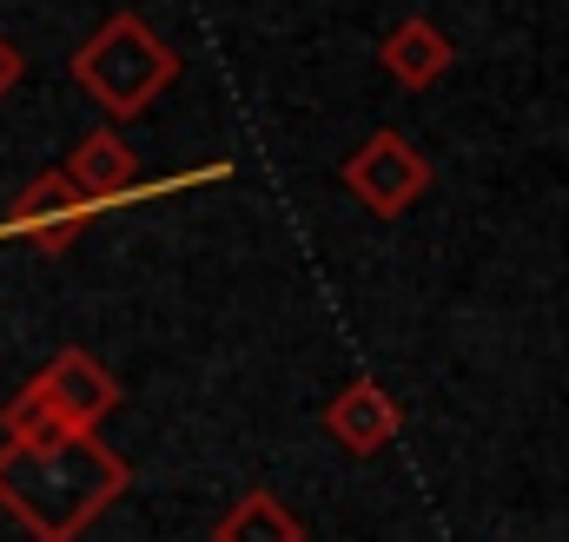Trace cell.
<instances>
[{"label":"cell","instance_id":"obj_3","mask_svg":"<svg viewBox=\"0 0 569 542\" xmlns=\"http://www.w3.org/2000/svg\"><path fill=\"white\" fill-rule=\"evenodd\" d=\"M345 185L371 219H398L425 199L430 185V159L405 133H371L351 159H345Z\"/></svg>","mask_w":569,"mask_h":542},{"label":"cell","instance_id":"obj_8","mask_svg":"<svg viewBox=\"0 0 569 542\" xmlns=\"http://www.w3.org/2000/svg\"><path fill=\"white\" fill-rule=\"evenodd\" d=\"M67 172L93 192V199H107V205H120V199H133V179H140V159H133V145L120 133H87L73 145V159H67Z\"/></svg>","mask_w":569,"mask_h":542},{"label":"cell","instance_id":"obj_5","mask_svg":"<svg viewBox=\"0 0 569 542\" xmlns=\"http://www.w3.org/2000/svg\"><path fill=\"white\" fill-rule=\"evenodd\" d=\"M33 378L47 384V398L60 404V416H67L73 430H100V423L120 410V384H113V371H107L93 351H80V344L53 351Z\"/></svg>","mask_w":569,"mask_h":542},{"label":"cell","instance_id":"obj_1","mask_svg":"<svg viewBox=\"0 0 569 542\" xmlns=\"http://www.w3.org/2000/svg\"><path fill=\"white\" fill-rule=\"evenodd\" d=\"M133 470L120 450L100 443V430L20 450L0 443V510L27 530L33 542H80L120 496Z\"/></svg>","mask_w":569,"mask_h":542},{"label":"cell","instance_id":"obj_9","mask_svg":"<svg viewBox=\"0 0 569 542\" xmlns=\"http://www.w3.org/2000/svg\"><path fill=\"white\" fill-rule=\"evenodd\" d=\"M212 542H305V523H298V510L272 496L266 483L259 490H246L219 523H212Z\"/></svg>","mask_w":569,"mask_h":542},{"label":"cell","instance_id":"obj_6","mask_svg":"<svg viewBox=\"0 0 569 542\" xmlns=\"http://www.w3.org/2000/svg\"><path fill=\"white\" fill-rule=\"evenodd\" d=\"M398 430H405V410H398V398H391L378 378H351V384L325 404V436H331L338 450H351V456L391 450Z\"/></svg>","mask_w":569,"mask_h":542},{"label":"cell","instance_id":"obj_2","mask_svg":"<svg viewBox=\"0 0 569 542\" xmlns=\"http://www.w3.org/2000/svg\"><path fill=\"white\" fill-rule=\"evenodd\" d=\"M73 80L93 93L100 113L133 120V113H146V107L179 80V53L146 27L140 13H113V20L73 53Z\"/></svg>","mask_w":569,"mask_h":542},{"label":"cell","instance_id":"obj_11","mask_svg":"<svg viewBox=\"0 0 569 542\" xmlns=\"http://www.w3.org/2000/svg\"><path fill=\"white\" fill-rule=\"evenodd\" d=\"M20 73H27V60H20V47H13V40L0 33V100H7L13 87H20Z\"/></svg>","mask_w":569,"mask_h":542},{"label":"cell","instance_id":"obj_4","mask_svg":"<svg viewBox=\"0 0 569 542\" xmlns=\"http://www.w3.org/2000/svg\"><path fill=\"white\" fill-rule=\"evenodd\" d=\"M113 205L107 199H93L67 165H53V172H40V179H27L20 185V199H13V212H7V225L20 232V239H33L40 252H67L93 219H107Z\"/></svg>","mask_w":569,"mask_h":542},{"label":"cell","instance_id":"obj_10","mask_svg":"<svg viewBox=\"0 0 569 542\" xmlns=\"http://www.w3.org/2000/svg\"><path fill=\"white\" fill-rule=\"evenodd\" d=\"M60 436H80L60 404L47 398V384L40 378H27L7 404H0V443H20V450H40V443H60Z\"/></svg>","mask_w":569,"mask_h":542},{"label":"cell","instance_id":"obj_7","mask_svg":"<svg viewBox=\"0 0 569 542\" xmlns=\"http://www.w3.org/2000/svg\"><path fill=\"white\" fill-rule=\"evenodd\" d=\"M378 60H385V73H391L405 93H425V87H437V80L457 67V47H450V33H443L437 20L411 13V20H398V27L385 33Z\"/></svg>","mask_w":569,"mask_h":542}]
</instances>
